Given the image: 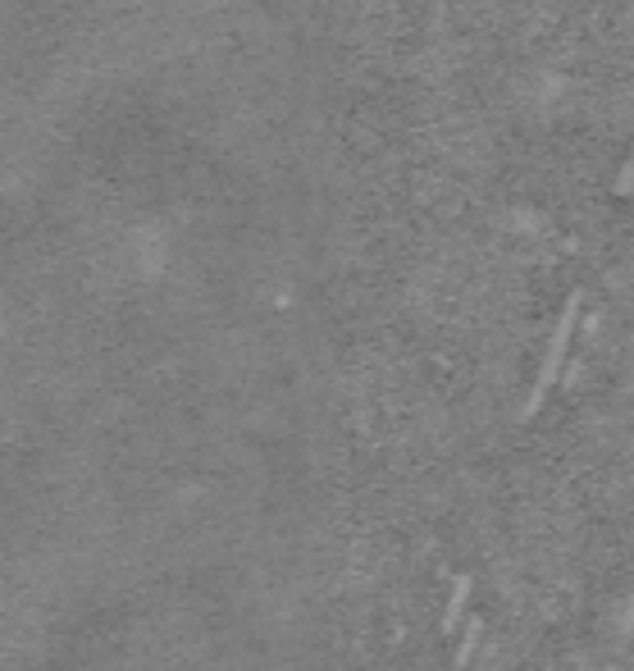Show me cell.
Instances as JSON below:
<instances>
[{"label": "cell", "instance_id": "cell-4", "mask_svg": "<svg viewBox=\"0 0 634 671\" xmlns=\"http://www.w3.org/2000/svg\"><path fill=\"white\" fill-rule=\"evenodd\" d=\"M612 192H616V196H630V192H634V146H630V155H625V165H621Z\"/></svg>", "mask_w": 634, "mask_h": 671}, {"label": "cell", "instance_id": "cell-1", "mask_svg": "<svg viewBox=\"0 0 634 671\" xmlns=\"http://www.w3.org/2000/svg\"><path fill=\"white\" fill-rule=\"evenodd\" d=\"M580 311H584V293L575 288V293L566 297L562 315H557V329H552V338H548L543 366H539L534 388H530V398H525V407H521V420H534V416H539V407L548 402L552 384L562 379V370H566V352H571V338H575V325H580Z\"/></svg>", "mask_w": 634, "mask_h": 671}, {"label": "cell", "instance_id": "cell-2", "mask_svg": "<svg viewBox=\"0 0 634 671\" xmlns=\"http://www.w3.org/2000/svg\"><path fill=\"white\" fill-rule=\"evenodd\" d=\"M470 589H474V580H470V571H461V576L452 580V594H448L443 635H457V630H461V621H465V603H470Z\"/></svg>", "mask_w": 634, "mask_h": 671}, {"label": "cell", "instance_id": "cell-3", "mask_svg": "<svg viewBox=\"0 0 634 671\" xmlns=\"http://www.w3.org/2000/svg\"><path fill=\"white\" fill-rule=\"evenodd\" d=\"M480 640H484V621H480V617H470L465 635H461V644H457V658H452V667H457V671H465V662L474 658V649H480Z\"/></svg>", "mask_w": 634, "mask_h": 671}]
</instances>
